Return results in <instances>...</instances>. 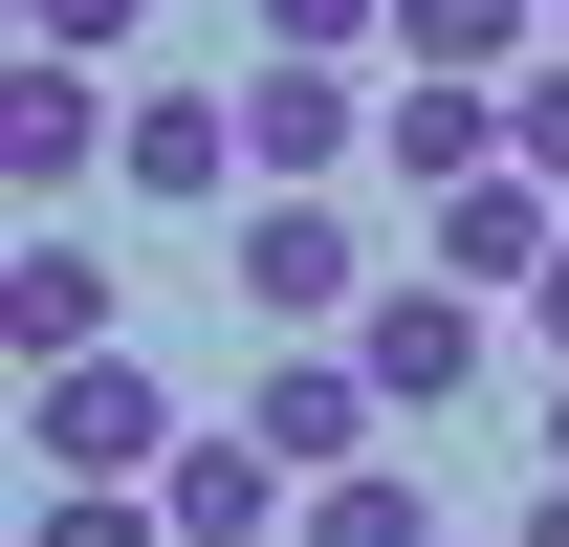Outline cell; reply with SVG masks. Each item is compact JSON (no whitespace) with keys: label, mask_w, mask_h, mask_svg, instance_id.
Segmentation results:
<instances>
[{"label":"cell","mask_w":569,"mask_h":547,"mask_svg":"<svg viewBox=\"0 0 569 547\" xmlns=\"http://www.w3.org/2000/svg\"><path fill=\"white\" fill-rule=\"evenodd\" d=\"M503 547H569V481H526V526H503Z\"/></svg>","instance_id":"18"},{"label":"cell","mask_w":569,"mask_h":547,"mask_svg":"<svg viewBox=\"0 0 569 547\" xmlns=\"http://www.w3.org/2000/svg\"><path fill=\"white\" fill-rule=\"evenodd\" d=\"M22 547H176V504H153V481H44Z\"/></svg>","instance_id":"14"},{"label":"cell","mask_w":569,"mask_h":547,"mask_svg":"<svg viewBox=\"0 0 569 547\" xmlns=\"http://www.w3.org/2000/svg\"><path fill=\"white\" fill-rule=\"evenodd\" d=\"M503 153H526V176H548V198H569V44H548V67H526V88H503Z\"/></svg>","instance_id":"16"},{"label":"cell","mask_w":569,"mask_h":547,"mask_svg":"<svg viewBox=\"0 0 569 547\" xmlns=\"http://www.w3.org/2000/svg\"><path fill=\"white\" fill-rule=\"evenodd\" d=\"M548 241H569V198L526 176V153H503V176H460V198L417 219V263H438V285H503V307L548 285Z\"/></svg>","instance_id":"7"},{"label":"cell","mask_w":569,"mask_h":547,"mask_svg":"<svg viewBox=\"0 0 569 547\" xmlns=\"http://www.w3.org/2000/svg\"><path fill=\"white\" fill-rule=\"evenodd\" d=\"M284 67H351V44H395V0H241Z\"/></svg>","instance_id":"15"},{"label":"cell","mask_w":569,"mask_h":547,"mask_svg":"<svg viewBox=\"0 0 569 547\" xmlns=\"http://www.w3.org/2000/svg\"><path fill=\"white\" fill-rule=\"evenodd\" d=\"M548 481H569V395H548Z\"/></svg>","instance_id":"20"},{"label":"cell","mask_w":569,"mask_h":547,"mask_svg":"<svg viewBox=\"0 0 569 547\" xmlns=\"http://www.w3.org/2000/svg\"><path fill=\"white\" fill-rule=\"evenodd\" d=\"M22 460H44V481H176V395H153L132 350H88V372H22Z\"/></svg>","instance_id":"1"},{"label":"cell","mask_w":569,"mask_h":547,"mask_svg":"<svg viewBox=\"0 0 569 547\" xmlns=\"http://www.w3.org/2000/svg\"><path fill=\"white\" fill-rule=\"evenodd\" d=\"M0 176H22L44 219H67L88 176H132V88H110V67H67V44H22V88H0Z\"/></svg>","instance_id":"2"},{"label":"cell","mask_w":569,"mask_h":547,"mask_svg":"<svg viewBox=\"0 0 569 547\" xmlns=\"http://www.w3.org/2000/svg\"><path fill=\"white\" fill-rule=\"evenodd\" d=\"M241 438H263L284 481H351L372 438H395V395H372L351 350H263V372H241Z\"/></svg>","instance_id":"4"},{"label":"cell","mask_w":569,"mask_h":547,"mask_svg":"<svg viewBox=\"0 0 569 547\" xmlns=\"http://www.w3.org/2000/svg\"><path fill=\"white\" fill-rule=\"evenodd\" d=\"M132 22H153V0H22V44H67V67H110Z\"/></svg>","instance_id":"17"},{"label":"cell","mask_w":569,"mask_h":547,"mask_svg":"<svg viewBox=\"0 0 569 547\" xmlns=\"http://www.w3.org/2000/svg\"><path fill=\"white\" fill-rule=\"evenodd\" d=\"M351 372H372V395H395V416H460V395H482V285H372V307H351Z\"/></svg>","instance_id":"5"},{"label":"cell","mask_w":569,"mask_h":547,"mask_svg":"<svg viewBox=\"0 0 569 547\" xmlns=\"http://www.w3.org/2000/svg\"><path fill=\"white\" fill-rule=\"evenodd\" d=\"M241 307H263V329H329V307H372L351 219H329V198H241Z\"/></svg>","instance_id":"8"},{"label":"cell","mask_w":569,"mask_h":547,"mask_svg":"<svg viewBox=\"0 0 569 547\" xmlns=\"http://www.w3.org/2000/svg\"><path fill=\"white\" fill-rule=\"evenodd\" d=\"M307 547H460V526H438L417 460H351V481H307Z\"/></svg>","instance_id":"13"},{"label":"cell","mask_w":569,"mask_h":547,"mask_svg":"<svg viewBox=\"0 0 569 547\" xmlns=\"http://www.w3.org/2000/svg\"><path fill=\"white\" fill-rule=\"evenodd\" d=\"M395 67H482V88H526V67H548V0H395Z\"/></svg>","instance_id":"12"},{"label":"cell","mask_w":569,"mask_h":547,"mask_svg":"<svg viewBox=\"0 0 569 547\" xmlns=\"http://www.w3.org/2000/svg\"><path fill=\"white\" fill-rule=\"evenodd\" d=\"M482 547H503V526H482Z\"/></svg>","instance_id":"21"},{"label":"cell","mask_w":569,"mask_h":547,"mask_svg":"<svg viewBox=\"0 0 569 547\" xmlns=\"http://www.w3.org/2000/svg\"><path fill=\"white\" fill-rule=\"evenodd\" d=\"M372 176H395V198H460V176H503V88H482V67H395V132H372Z\"/></svg>","instance_id":"9"},{"label":"cell","mask_w":569,"mask_h":547,"mask_svg":"<svg viewBox=\"0 0 569 547\" xmlns=\"http://www.w3.org/2000/svg\"><path fill=\"white\" fill-rule=\"evenodd\" d=\"M0 329H22V372H88V350H132V285H110V241H67V219H44V241L0 263Z\"/></svg>","instance_id":"6"},{"label":"cell","mask_w":569,"mask_h":547,"mask_svg":"<svg viewBox=\"0 0 569 547\" xmlns=\"http://www.w3.org/2000/svg\"><path fill=\"white\" fill-rule=\"evenodd\" d=\"M132 198H241V88H132Z\"/></svg>","instance_id":"10"},{"label":"cell","mask_w":569,"mask_h":547,"mask_svg":"<svg viewBox=\"0 0 569 547\" xmlns=\"http://www.w3.org/2000/svg\"><path fill=\"white\" fill-rule=\"evenodd\" d=\"M395 132V88H351V67H241V176H263V198H329V176H351V153Z\"/></svg>","instance_id":"3"},{"label":"cell","mask_w":569,"mask_h":547,"mask_svg":"<svg viewBox=\"0 0 569 547\" xmlns=\"http://www.w3.org/2000/svg\"><path fill=\"white\" fill-rule=\"evenodd\" d=\"M153 504H176V547H263L284 504H307V481H284L263 438H176V481H153Z\"/></svg>","instance_id":"11"},{"label":"cell","mask_w":569,"mask_h":547,"mask_svg":"<svg viewBox=\"0 0 569 547\" xmlns=\"http://www.w3.org/2000/svg\"><path fill=\"white\" fill-rule=\"evenodd\" d=\"M526 329H548V350H569V241H548V285H526Z\"/></svg>","instance_id":"19"}]
</instances>
